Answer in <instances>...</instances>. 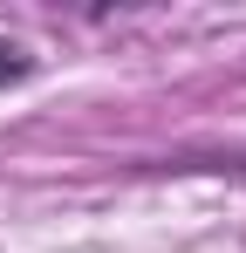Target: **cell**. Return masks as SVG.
<instances>
[{
    "label": "cell",
    "mask_w": 246,
    "mask_h": 253,
    "mask_svg": "<svg viewBox=\"0 0 246 253\" xmlns=\"http://www.w3.org/2000/svg\"><path fill=\"white\" fill-rule=\"evenodd\" d=\"M14 76H28V48L0 42V83H14Z\"/></svg>",
    "instance_id": "obj_1"
}]
</instances>
